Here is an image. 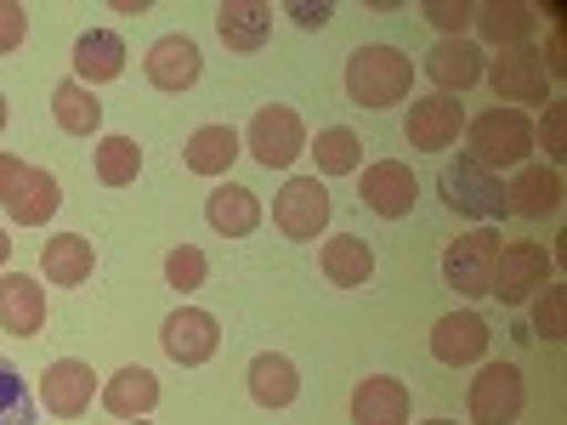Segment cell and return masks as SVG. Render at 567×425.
Wrapping results in <instances>:
<instances>
[{"label":"cell","mask_w":567,"mask_h":425,"mask_svg":"<svg viewBox=\"0 0 567 425\" xmlns=\"http://www.w3.org/2000/svg\"><path fill=\"white\" fill-rule=\"evenodd\" d=\"M414 85V63L398 45H358L347 58V97L358 108H398Z\"/></svg>","instance_id":"obj_1"},{"label":"cell","mask_w":567,"mask_h":425,"mask_svg":"<svg viewBox=\"0 0 567 425\" xmlns=\"http://www.w3.org/2000/svg\"><path fill=\"white\" fill-rule=\"evenodd\" d=\"M0 205H7V216L18 227H45L58 216V205H63V187H58L52 170L0 154Z\"/></svg>","instance_id":"obj_2"},{"label":"cell","mask_w":567,"mask_h":425,"mask_svg":"<svg viewBox=\"0 0 567 425\" xmlns=\"http://www.w3.org/2000/svg\"><path fill=\"white\" fill-rule=\"evenodd\" d=\"M437 194H443L449 210H460V216H471V221H499V216H511V210H505V182H499V170L477 165L471 154H460L454 165L437 170Z\"/></svg>","instance_id":"obj_3"},{"label":"cell","mask_w":567,"mask_h":425,"mask_svg":"<svg viewBox=\"0 0 567 425\" xmlns=\"http://www.w3.org/2000/svg\"><path fill=\"white\" fill-rule=\"evenodd\" d=\"M471 136V159L488 165V170H505V165H523L534 154V125L528 114H516V108H488L465 125Z\"/></svg>","instance_id":"obj_4"},{"label":"cell","mask_w":567,"mask_h":425,"mask_svg":"<svg viewBox=\"0 0 567 425\" xmlns=\"http://www.w3.org/2000/svg\"><path fill=\"white\" fill-rule=\"evenodd\" d=\"M499 250H505V239H499L494 227H477V232H465V239H454V245L443 250L449 290H460V296H488V290H494Z\"/></svg>","instance_id":"obj_5"},{"label":"cell","mask_w":567,"mask_h":425,"mask_svg":"<svg viewBox=\"0 0 567 425\" xmlns=\"http://www.w3.org/2000/svg\"><path fill=\"white\" fill-rule=\"evenodd\" d=\"M245 148H250V159H261L267 170H290L296 159H301V148H307V125H301V114L296 108H256V120H250V131H245Z\"/></svg>","instance_id":"obj_6"},{"label":"cell","mask_w":567,"mask_h":425,"mask_svg":"<svg viewBox=\"0 0 567 425\" xmlns=\"http://www.w3.org/2000/svg\"><path fill=\"white\" fill-rule=\"evenodd\" d=\"M528 408V386L516 363H488L477 381H471V419L477 425H516Z\"/></svg>","instance_id":"obj_7"},{"label":"cell","mask_w":567,"mask_h":425,"mask_svg":"<svg viewBox=\"0 0 567 425\" xmlns=\"http://www.w3.org/2000/svg\"><path fill=\"white\" fill-rule=\"evenodd\" d=\"M272 221H278V232H290V239H318V232L329 227L323 182L318 176H290L272 199Z\"/></svg>","instance_id":"obj_8"},{"label":"cell","mask_w":567,"mask_h":425,"mask_svg":"<svg viewBox=\"0 0 567 425\" xmlns=\"http://www.w3.org/2000/svg\"><path fill=\"white\" fill-rule=\"evenodd\" d=\"M550 256H545V245H528V239H516V245H505L499 250V267H494V290L488 296H499L505 307H523L534 290H545L550 283Z\"/></svg>","instance_id":"obj_9"},{"label":"cell","mask_w":567,"mask_h":425,"mask_svg":"<svg viewBox=\"0 0 567 425\" xmlns=\"http://www.w3.org/2000/svg\"><path fill=\"white\" fill-rule=\"evenodd\" d=\"M159 346H165L182 369H199V363H210L216 346H221V323H216L205 307H176V312L165 318V329H159Z\"/></svg>","instance_id":"obj_10"},{"label":"cell","mask_w":567,"mask_h":425,"mask_svg":"<svg viewBox=\"0 0 567 425\" xmlns=\"http://www.w3.org/2000/svg\"><path fill=\"white\" fill-rule=\"evenodd\" d=\"M465 131V103L460 97H420V103H409V120H403V136H409V148H420V154H443V148H454V136Z\"/></svg>","instance_id":"obj_11"},{"label":"cell","mask_w":567,"mask_h":425,"mask_svg":"<svg viewBox=\"0 0 567 425\" xmlns=\"http://www.w3.org/2000/svg\"><path fill=\"white\" fill-rule=\"evenodd\" d=\"M483 80L494 85V97H505V103H545V63H539V52H528V45H511V52H499L494 63H483Z\"/></svg>","instance_id":"obj_12"},{"label":"cell","mask_w":567,"mask_h":425,"mask_svg":"<svg viewBox=\"0 0 567 425\" xmlns=\"http://www.w3.org/2000/svg\"><path fill=\"white\" fill-rule=\"evenodd\" d=\"M414 194H420V182H414V170L398 165V159L369 165L363 182H358V199L381 216V221H403V216L414 210Z\"/></svg>","instance_id":"obj_13"},{"label":"cell","mask_w":567,"mask_h":425,"mask_svg":"<svg viewBox=\"0 0 567 425\" xmlns=\"http://www.w3.org/2000/svg\"><path fill=\"white\" fill-rule=\"evenodd\" d=\"M148 85L154 91H171V97H182L187 85H199V69H205V58H199V45L187 40V34H165V40H154L148 45Z\"/></svg>","instance_id":"obj_14"},{"label":"cell","mask_w":567,"mask_h":425,"mask_svg":"<svg viewBox=\"0 0 567 425\" xmlns=\"http://www.w3.org/2000/svg\"><path fill=\"white\" fill-rule=\"evenodd\" d=\"M91 392H97V374H91V363L80 357H58L52 369H45V414H58V419H80L91 408Z\"/></svg>","instance_id":"obj_15"},{"label":"cell","mask_w":567,"mask_h":425,"mask_svg":"<svg viewBox=\"0 0 567 425\" xmlns=\"http://www.w3.org/2000/svg\"><path fill=\"white\" fill-rule=\"evenodd\" d=\"M0 329L23 341L45 329V290L29 272H0Z\"/></svg>","instance_id":"obj_16"},{"label":"cell","mask_w":567,"mask_h":425,"mask_svg":"<svg viewBox=\"0 0 567 425\" xmlns=\"http://www.w3.org/2000/svg\"><path fill=\"white\" fill-rule=\"evenodd\" d=\"M488 352V323L477 312H449L437 318L432 329V357L449 363V369H465V363H477Z\"/></svg>","instance_id":"obj_17"},{"label":"cell","mask_w":567,"mask_h":425,"mask_svg":"<svg viewBox=\"0 0 567 425\" xmlns=\"http://www.w3.org/2000/svg\"><path fill=\"white\" fill-rule=\"evenodd\" d=\"M216 34L227 52H261L272 34V7L267 0H221L216 7Z\"/></svg>","instance_id":"obj_18"},{"label":"cell","mask_w":567,"mask_h":425,"mask_svg":"<svg viewBox=\"0 0 567 425\" xmlns=\"http://www.w3.org/2000/svg\"><path fill=\"white\" fill-rule=\"evenodd\" d=\"M125 74V40L114 29H85L74 40V80L80 85H109Z\"/></svg>","instance_id":"obj_19"},{"label":"cell","mask_w":567,"mask_h":425,"mask_svg":"<svg viewBox=\"0 0 567 425\" xmlns=\"http://www.w3.org/2000/svg\"><path fill=\"white\" fill-rule=\"evenodd\" d=\"M505 210L528 216V221H545L561 210V176L550 165H523L516 170V182L505 187Z\"/></svg>","instance_id":"obj_20"},{"label":"cell","mask_w":567,"mask_h":425,"mask_svg":"<svg viewBox=\"0 0 567 425\" xmlns=\"http://www.w3.org/2000/svg\"><path fill=\"white\" fill-rule=\"evenodd\" d=\"M352 425H409V386L392 374H369L352 392Z\"/></svg>","instance_id":"obj_21"},{"label":"cell","mask_w":567,"mask_h":425,"mask_svg":"<svg viewBox=\"0 0 567 425\" xmlns=\"http://www.w3.org/2000/svg\"><path fill=\"white\" fill-rule=\"evenodd\" d=\"M425 74L437 80L443 97H460L465 85H477L483 80V52L471 40H437L432 45V58H425Z\"/></svg>","instance_id":"obj_22"},{"label":"cell","mask_w":567,"mask_h":425,"mask_svg":"<svg viewBox=\"0 0 567 425\" xmlns=\"http://www.w3.org/2000/svg\"><path fill=\"white\" fill-rule=\"evenodd\" d=\"M205 216H210V227L221 232V239H245V232L261 227V199L250 194V187H239V182H221L216 194L205 199Z\"/></svg>","instance_id":"obj_23"},{"label":"cell","mask_w":567,"mask_h":425,"mask_svg":"<svg viewBox=\"0 0 567 425\" xmlns=\"http://www.w3.org/2000/svg\"><path fill=\"white\" fill-rule=\"evenodd\" d=\"M318 267H323L329 283H341V290H358V283L374 278V250H369V239H358V232H336V239H323Z\"/></svg>","instance_id":"obj_24"},{"label":"cell","mask_w":567,"mask_h":425,"mask_svg":"<svg viewBox=\"0 0 567 425\" xmlns=\"http://www.w3.org/2000/svg\"><path fill=\"white\" fill-rule=\"evenodd\" d=\"M40 267H45V283H58V290H74V283L91 278L97 267V250H91L80 232H58V239L40 245Z\"/></svg>","instance_id":"obj_25"},{"label":"cell","mask_w":567,"mask_h":425,"mask_svg":"<svg viewBox=\"0 0 567 425\" xmlns=\"http://www.w3.org/2000/svg\"><path fill=\"white\" fill-rule=\"evenodd\" d=\"M154 403H159V381L148 369H120L114 381L103 386V408L114 414V419H148L154 414Z\"/></svg>","instance_id":"obj_26"},{"label":"cell","mask_w":567,"mask_h":425,"mask_svg":"<svg viewBox=\"0 0 567 425\" xmlns=\"http://www.w3.org/2000/svg\"><path fill=\"white\" fill-rule=\"evenodd\" d=\"M250 397H256L261 408H290V403L301 397L296 363L284 357V352H261V357L250 363Z\"/></svg>","instance_id":"obj_27"},{"label":"cell","mask_w":567,"mask_h":425,"mask_svg":"<svg viewBox=\"0 0 567 425\" xmlns=\"http://www.w3.org/2000/svg\"><path fill=\"white\" fill-rule=\"evenodd\" d=\"M187 170H199V176H227L233 159H239V131L233 125H199L194 136H187Z\"/></svg>","instance_id":"obj_28"},{"label":"cell","mask_w":567,"mask_h":425,"mask_svg":"<svg viewBox=\"0 0 567 425\" xmlns=\"http://www.w3.org/2000/svg\"><path fill=\"white\" fill-rule=\"evenodd\" d=\"M471 23H477L483 40H494L499 52H511V45H523L534 34V7H523V0H488V7H477Z\"/></svg>","instance_id":"obj_29"},{"label":"cell","mask_w":567,"mask_h":425,"mask_svg":"<svg viewBox=\"0 0 567 425\" xmlns=\"http://www.w3.org/2000/svg\"><path fill=\"white\" fill-rule=\"evenodd\" d=\"M52 114H58V125H63L69 136H97V125H103L97 91L80 85V80H63V85L52 91Z\"/></svg>","instance_id":"obj_30"},{"label":"cell","mask_w":567,"mask_h":425,"mask_svg":"<svg viewBox=\"0 0 567 425\" xmlns=\"http://www.w3.org/2000/svg\"><path fill=\"white\" fill-rule=\"evenodd\" d=\"M312 159H318V176H352L363 165V142L352 125H323L312 142Z\"/></svg>","instance_id":"obj_31"},{"label":"cell","mask_w":567,"mask_h":425,"mask_svg":"<svg viewBox=\"0 0 567 425\" xmlns=\"http://www.w3.org/2000/svg\"><path fill=\"white\" fill-rule=\"evenodd\" d=\"M142 176V148L131 136H103L97 142V182L103 187H131Z\"/></svg>","instance_id":"obj_32"},{"label":"cell","mask_w":567,"mask_h":425,"mask_svg":"<svg viewBox=\"0 0 567 425\" xmlns=\"http://www.w3.org/2000/svg\"><path fill=\"white\" fill-rule=\"evenodd\" d=\"M0 425H40L34 419V392L7 357H0Z\"/></svg>","instance_id":"obj_33"},{"label":"cell","mask_w":567,"mask_h":425,"mask_svg":"<svg viewBox=\"0 0 567 425\" xmlns=\"http://www.w3.org/2000/svg\"><path fill=\"white\" fill-rule=\"evenodd\" d=\"M205 272H210V261H205V250L199 245H176L171 256H165V283H171V290H199V283H205Z\"/></svg>","instance_id":"obj_34"},{"label":"cell","mask_w":567,"mask_h":425,"mask_svg":"<svg viewBox=\"0 0 567 425\" xmlns=\"http://www.w3.org/2000/svg\"><path fill=\"white\" fill-rule=\"evenodd\" d=\"M534 329L545 341H567V290H545L534 307Z\"/></svg>","instance_id":"obj_35"},{"label":"cell","mask_w":567,"mask_h":425,"mask_svg":"<svg viewBox=\"0 0 567 425\" xmlns=\"http://www.w3.org/2000/svg\"><path fill=\"white\" fill-rule=\"evenodd\" d=\"M425 18H432L443 34H460L471 18H477V7H465V0H454V7H449V0H425Z\"/></svg>","instance_id":"obj_36"},{"label":"cell","mask_w":567,"mask_h":425,"mask_svg":"<svg viewBox=\"0 0 567 425\" xmlns=\"http://www.w3.org/2000/svg\"><path fill=\"white\" fill-rule=\"evenodd\" d=\"M23 34H29V12L18 0H0V52H18Z\"/></svg>","instance_id":"obj_37"},{"label":"cell","mask_w":567,"mask_h":425,"mask_svg":"<svg viewBox=\"0 0 567 425\" xmlns=\"http://www.w3.org/2000/svg\"><path fill=\"white\" fill-rule=\"evenodd\" d=\"M545 154L550 159L567 154V103H545Z\"/></svg>","instance_id":"obj_38"},{"label":"cell","mask_w":567,"mask_h":425,"mask_svg":"<svg viewBox=\"0 0 567 425\" xmlns=\"http://www.w3.org/2000/svg\"><path fill=\"white\" fill-rule=\"evenodd\" d=\"M290 18H296L301 29H323L329 18H336V12H329V7H312V0H296V7H290Z\"/></svg>","instance_id":"obj_39"},{"label":"cell","mask_w":567,"mask_h":425,"mask_svg":"<svg viewBox=\"0 0 567 425\" xmlns=\"http://www.w3.org/2000/svg\"><path fill=\"white\" fill-rule=\"evenodd\" d=\"M12 261V239H7V232H0V267H7Z\"/></svg>","instance_id":"obj_40"},{"label":"cell","mask_w":567,"mask_h":425,"mask_svg":"<svg viewBox=\"0 0 567 425\" xmlns=\"http://www.w3.org/2000/svg\"><path fill=\"white\" fill-rule=\"evenodd\" d=\"M0 131H7V97H0Z\"/></svg>","instance_id":"obj_41"},{"label":"cell","mask_w":567,"mask_h":425,"mask_svg":"<svg viewBox=\"0 0 567 425\" xmlns=\"http://www.w3.org/2000/svg\"><path fill=\"white\" fill-rule=\"evenodd\" d=\"M425 425H454V419H425Z\"/></svg>","instance_id":"obj_42"},{"label":"cell","mask_w":567,"mask_h":425,"mask_svg":"<svg viewBox=\"0 0 567 425\" xmlns=\"http://www.w3.org/2000/svg\"><path fill=\"white\" fill-rule=\"evenodd\" d=\"M125 425H148V419H125Z\"/></svg>","instance_id":"obj_43"}]
</instances>
